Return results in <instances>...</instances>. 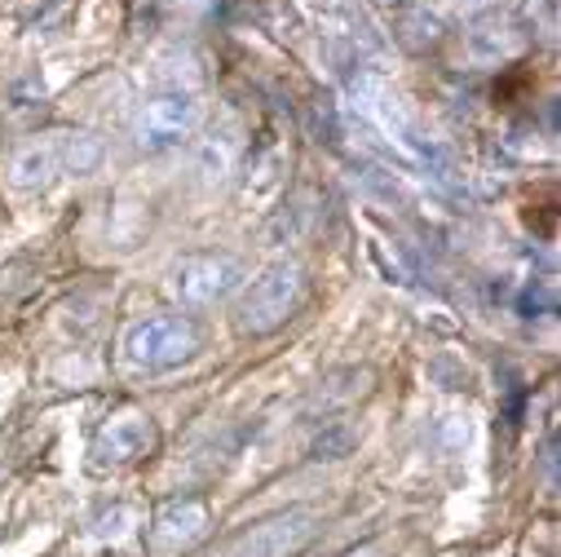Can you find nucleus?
<instances>
[{
  "mask_svg": "<svg viewBox=\"0 0 561 557\" xmlns=\"http://www.w3.org/2000/svg\"><path fill=\"white\" fill-rule=\"evenodd\" d=\"M195 345H199V337L182 315H156V319H142L128 328L124 359L142 372H169V367L186 363L195 354Z\"/></svg>",
  "mask_w": 561,
  "mask_h": 557,
  "instance_id": "nucleus-2",
  "label": "nucleus"
},
{
  "mask_svg": "<svg viewBox=\"0 0 561 557\" xmlns=\"http://www.w3.org/2000/svg\"><path fill=\"white\" fill-rule=\"evenodd\" d=\"M301 297H306V274H301V265H288V261H284V265H270L265 274H256L252 284L243 288V297H239V306H234V323H239V332L265 337V332L284 328V323L297 315Z\"/></svg>",
  "mask_w": 561,
  "mask_h": 557,
  "instance_id": "nucleus-1",
  "label": "nucleus"
},
{
  "mask_svg": "<svg viewBox=\"0 0 561 557\" xmlns=\"http://www.w3.org/2000/svg\"><path fill=\"white\" fill-rule=\"evenodd\" d=\"M102 164V143L93 133H62V173L84 178Z\"/></svg>",
  "mask_w": 561,
  "mask_h": 557,
  "instance_id": "nucleus-9",
  "label": "nucleus"
},
{
  "mask_svg": "<svg viewBox=\"0 0 561 557\" xmlns=\"http://www.w3.org/2000/svg\"><path fill=\"white\" fill-rule=\"evenodd\" d=\"M156 447V425L151 416H137V411H124L115 421H106L93 439V461L106 469V465H133L137 456H147Z\"/></svg>",
  "mask_w": 561,
  "mask_h": 557,
  "instance_id": "nucleus-6",
  "label": "nucleus"
},
{
  "mask_svg": "<svg viewBox=\"0 0 561 557\" xmlns=\"http://www.w3.org/2000/svg\"><path fill=\"white\" fill-rule=\"evenodd\" d=\"M239 278H243V270H239V261H230V257H186V261L178 265L173 288H178V297H182L186 306H208V302L234 293Z\"/></svg>",
  "mask_w": 561,
  "mask_h": 557,
  "instance_id": "nucleus-5",
  "label": "nucleus"
},
{
  "mask_svg": "<svg viewBox=\"0 0 561 557\" xmlns=\"http://www.w3.org/2000/svg\"><path fill=\"white\" fill-rule=\"evenodd\" d=\"M54 178H62V133L54 137H36V143H27L14 164H10V182L19 191H41L49 186Z\"/></svg>",
  "mask_w": 561,
  "mask_h": 557,
  "instance_id": "nucleus-8",
  "label": "nucleus"
},
{
  "mask_svg": "<svg viewBox=\"0 0 561 557\" xmlns=\"http://www.w3.org/2000/svg\"><path fill=\"white\" fill-rule=\"evenodd\" d=\"M204 531H208V509L199 500H173L160 509V518L151 526V548L173 557V553L191 548L195 539H204Z\"/></svg>",
  "mask_w": 561,
  "mask_h": 557,
  "instance_id": "nucleus-7",
  "label": "nucleus"
},
{
  "mask_svg": "<svg viewBox=\"0 0 561 557\" xmlns=\"http://www.w3.org/2000/svg\"><path fill=\"white\" fill-rule=\"evenodd\" d=\"M469 41H473V54H478V58H500V54L513 45V36H508V19L486 14V19L469 32Z\"/></svg>",
  "mask_w": 561,
  "mask_h": 557,
  "instance_id": "nucleus-10",
  "label": "nucleus"
},
{
  "mask_svg": "<svg viewBox=\"0 0 561 557\" xmlns=\"http://www.w3.org/2000/svg\"><path fill=\"white\" fill-rule=\"evenodd\" d=\"M204 120V106L191 98V93H164V98H151L137 115V147L142 151H164V147H178L199 128Z\"/></svg>",
  "mask_w": 561,
  "mask_h": 557,
  "instance_id": "nucleus-3",
  "label": "nucleus"
},
{
  "mask_svg": "<svg viewBox=\"0 0 561 557\" xmlns=\"http://www.w3.org/2000/svg\"><path fill=\"white\" fill-rule=\"evenodd\" d=\"M314 539L310 513H278L270 522H256L252 531L234 535L217 557H297Z\"/></svg>",
  "mask_w": 561,
  "mask_h": 557,
  "instance_id": "nucleus-4",
  "label": "nucleus"
}]
</instances>
